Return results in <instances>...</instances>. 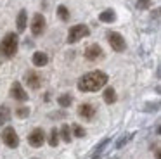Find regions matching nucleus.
<instances>
[{
	"label": "nucleus",
	"mask_w": 161,
	"mask_h": 159,
	"mask_svg": "<svg viewBox=\"0 0 161 159\" xmlns=\"http://www.w3.org/2000/svg\"><path fill=\"white\" fill-rule=\"evenodd\" d=\"M108 74L104 71H92L83 74L78 80V90L80 92H97L108 83Z\"/></svg>",
	"instance_id": "f257e3e1"
},
{
	"label": "nucleus",
	"mask_w": 161,
	"mask_h": 159,
	"mask_svg": "<svg viewBox=\"0 0 161 159\" xmlns=\"http://www.w3.org/2000/svg\"><path fill=\"white\" fill-rule=\"evenodd\" d=\"M19 47V36L18 33H7L0 41V54L4 57H14Z\"/></svg>",
	"instance_id": "f03ea898"
},
{
	"label": "nucleus",
	"mask_w": 161,
	"mask_h": 159,
	"mask_svg": "<svg viewBox=\"0 0 161 159\" xmlns=\"http://www.w3.org/2000/svg\"><path fill=\"white\" fill-rule=\"evenodd\" d=\"M90 30H88L87 24H75L73 28H69V33H68V43H76L81 38L88 36Z\"/></svg>",
	"instance_id": "7ed1b4c3"
},
{
	"label": "nucleus",
	"mask_w": 161,
	"mask_h": 159,
	"mask_svg": "<svg viewBox=\"0 0 161 159\" xmlns=\"http://www.w3.org/2000/svg\"><path fill=\"white\" fill-rule=\"evenodd\" d=\"M108 41H109V45H111V48L114 52H123L126 48L125 38H123L118 31H109L108 33Z\"/></svg>",
	"instance_id": "20e7f679"
},
{
	"label": "nucleus",
	"mask_w": 161,
	"mask_h": 159,
	"mask_svg": "<svg viewBox=\"0 0 161 159\" xmlns=\"http://www.w3.org/2000/svg\"><path fill=\"white\" fill-rule=\"evenodd\" d=\"M2 140H4V144L11 149H16L19 145V137H18V133H16V130L12 126L4 128V131H2Z\"/></svg>",
	"instance_id": "39448f33"
},
{
	"label": "nucleus",
	"mask_w": 161,
	"mask_h": 159,
	"mask_svg": "<svg viewBox=\"0 0 161 159\" xmlns=\"http://www.w3.org/2000/svg\"><path fill=\"white\" fill-rule=\"evenodd\" d=\"M45 17L42 16V14H35L33 16V21H31V33L35 35V36H40V35L45 31Z\"/></svg>",
	"instance_id": "423d86ee"
},
{
	"label": "nucleus",
	"mask_w": 161,
	"mask_h": 159,
	"mask_svg": "<svg viewBox=\"0 0 161 159\" xmlns=\"http://www.w3.org/2000/svg\"><path fill=\"white\" fill-rule=\"evenodd\" d=\"M28 142H30V145H31V147H42L43 142H45V133H43L42 128H35V130L30 133Z\"/></svg>",
	"instance_id": "0eeeda50"
},
{
	"label": "nucleus",
	"mask_w": 161,
	"mask_h": 159,
	"mask_svg": "<svg viewBox=\"0 0 161 159\" xmlns=\"http://www.w3.org/2000/svg\"><path fill=\"white\" fill-rule=\"evenodd\" d=\"M102 54H104V52H102L101 45H97V43L88 45L87 50H85V57H87L88 61H97V59L102 57Z\"/></svg>",
	"instance_id": "6e6552de"
},
{
	"label": "nucleus",
	"mask_w": 161,
	"mask_h": 159,
	"mask_svg": "<svg viewBox=\"0 0 161 159\" xmlns=\"http://www.w3.org/2000/svg\"><path fill=\"white\" fill-rule=\"evenodd\" d=\"M11 93H12V97H14L16 100H28V93L25 92V88H23V85L19 81H14L12 83V86H11Z\"/></svg>",
	"instance_id": "1a4fd4ad"
},
{
	"label": "nucleus",
	"mask_w": 161,
	"mask_h": 159,
	"mask_svg": "<svg viewBox=\"0 0 161 159\" xmlns=\"http://www.w3.org/2000/svg\"><path fill=\"white\" fill-rule=\"evenodd\" d=\"M78 116L87 119V121H90L92 118L95 116V107L92 106V104H81V106L78 107Z\"/></svg>",
	"instance_id": "9d476101"
},
{
	"label": "nucleus",
	"mask_w": 161,
	"mask_h": 159,
	"mask_svg": "<svg viewBox=\"0 0 161 159\" xmlns=\"http://www.w3.org/2000/svg\"><path fill=\"white\" fill-rule=\"evenodd\" d=\"M25 80H26V83H28L30 88H33V90L40 88V83H42V80H40V76H38V73H36V71H28V73L25 74Z\"/></svg>",
	"instance_id": "9b49d317"
},
{
	"label": "nucleus",
	"mask_w": 161,
	"mask_h": 159,
	"mask_svg": "<svg viewBox=\"0 0 161 159\" xmlns=\"http://www.w3.org/2000/svg\"><path fill=\"white\" fill-rule=\"evenodd\" d=\"M33 61V66H36V68H42V66H45L47 62H49V57H47L45 52H35L31 57Z\"/></svg>",
	"instance_id": "f8f14e48"
},
{
	"label": "nucleus",
	"mask_w": 161,
	"mask_h": 159,
	"mask_svg": "<svg viewBox=\"0 0 161 159\" xmlns=\"http://www.w3.org/2000/svg\"><path fill=\"white\" fill-rule=\"evenodd\" d=\"M99 19H101L102 23H114L116 21V12L113 9H106V10H102V12L99 14Z\"/></svg>",
	"instance_id": "ddd939ff"
},
{
	"label": "nucleus",
	"mask_w": 161,
	"mask_h": 159,
	"mask_svg": "<svg viewBox=\"0 0 161 159\" xmlns=\"http://www.w3.org/2000/svg\"><path fill=\"white\" fill-rule=\"evenodd\" d=\"M26 21H28V14H26V10H19L18 14V19H16V24H18V31L21 33V31L26 30Z\"/></svg>",
	"instance_id": "4468645a"
},
{
	"label": "nucleus",
	"mask_w": 161,
	"mask_h": 159,
	"mask_svg": "<svg viewBox=\"0 0 161 159\" xmlns=\"http://www.w3.org/2000/svg\"><path fill=\"white\" fill-rule=\"evenodd\" d=\"M102 97H104V102L106 104H114L116 99H118V97H116V90L111 88V86L104 90V95H102Z\"/></svg>",
	"instance_id": "2eb2a0df"
},
{
	"label": "nucleus",
	"mask_w": 161,
	"mask_h": 159,
	"mask_svg": "<svg viewBox=\"0 0 161 159\" xmlns=\"http://www.w3.org/2000/svg\"><path fill=\"white\" fill-rule=\"evenodd\" d=\"M9 119H11V111H9V107L7 106H0V126L5 124Z\"/></svg>",
	"instance_id": "dca6fc26"
},
{
	"label": "nucleus",
	"mask_w": 161,
	"mask_h": 159,
	"mask_svg": "<svg viewBox=\"0 0 161 159\" xmlns=\"http://www.w3.org/2000/svg\"><path fill=\"white\" fill-rule=\"evenodd\" d=\"M57 102H59L61 107H69L71 102H73V97H71L69 93H63V95L57 99Z\"/></svg>",
	"instance_id": "f3484780"
},
{
	"label": "nucleus",
	"mask_w": 161,
	"mask_h": 159,
	"mask_svg": "<svg viewBox=\"0 0 161 159\" xmlns=\"http://www.w3.org/2000/svg\"><path fill=\"white\" fill-rule=\"evenodd\" d=\"M49 144L52 145V147H56L57 144H59V133H57L56 128H52L50 130V137H49Z\"/></svg>",
	"instance_id": "a211bd4d"
},
{
	"label": "nucleus",
	"mask_w": 161,
	"mask_h": 159,
	"mask_svg": "<svg viewBox=\"0 0 161 159\" xmlns=\"http://www.w3.org/2000/svg\"><path fill=\"white\" fill-rule=\"evenodd\" d=\"M57 14H59L61 21H69V10H68L64 5H59V7H57Z\"/></svg>",
	"instance_id": "6ab92c4d"
},
{
	"label": "nucleus",
	"mask_w": 161,
	"mask_h": 159,
	"mask_svg": "<svg viewBox=\"0 0 161 159\" xmlns=\"http://www.w3.org/2000/svg\"><path fill=\"white\" fill-rule=\"evenodd\" d=\"M61 137H63L64 142H69L71 140V130H69V126H68V124H64V126L61 128Z\"/></svg>",
	"instance_id": "aec40b11"
},
{
	"label": "nucleus",
	"mask_w": 161,
	"mask_h": 159,
	"mask_svg": "<svg viewBox=\"0 0 161 159\" xmlns=\"http://www.w3.org/2000/svg\"><path fill=\"white\" fill-rule=\"evenodd\" d=\"M73 133H75V137H78V138L85 137V130L80 126V124H73Z\"/></svg>",
	"instance_id": "412c9836"
},
{
	"label": "nucleus",
	"mask_w": 161,
	"mask_h": 159,
	"mask_svg": "<svg viewBox=\"0 0 161 159\" xmlns=\"http://www.w3.org/2000/svg\"><path fill=\"white\" fill-rule=\"evenodd\" d=\"M30 114V109L28 107H19L18 111H16V116H19V118H26Z\"/></svg>",
	"instance_id": "4be33fe9"
},
{
	"label": "nucleus",
	"mask_w": 161,
	"mask_h": 159,
	"mask_svg": "<svg viewBox=\"0 0 161 159\" xmlns=\"http://www.w3.org/2000/svg\"><path fill=\"white\" fill-rule=\"evenodd\" d=\"M137 7L139 9H147L149 7V0H137Z\"/></svg>",
	"instance_id": "5701e85b"
},
{
	"label": "nucleus",
	"mask_w": 161,
	"mask_h": 159,
	"mask_svg": "<svg viewBox=\"0 0 161 159\" xmlns=\"http://www.w3.org/2000/svg\"><path fill=\"white\" fill-rule=\"evenodd\" d=\"M126 142H128V137H123L121 140H119L118 144H116V147H118V149H119V147H123V144H126Z\"/></svg>",
	"instance_id": "b1692460"
}]
</instances>
